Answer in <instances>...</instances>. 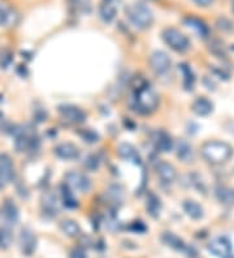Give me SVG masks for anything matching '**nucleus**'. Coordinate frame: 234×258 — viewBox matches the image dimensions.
Masks as SVG:
<instances>
[{"instance_id":"nucleus-38","label":"nucleus","mask_w":234,"mask_h":258,"mask_svg":"<svg viewBox=\"0 0 234 258\" xmlns=\"http://www.w3.org/2000/svg\"><path fill=\"white\" fill-rule=\"evenodd\" d=\"M8 184V181L5 180V178H4L3 175H1V172H0V188H3V186H5Z\"/></svg>"},{"instance_id":"nucleus-21","label":"nucleus","mask_w":234,"mask_h":258,"mask_svg":"<svg viewBox=\"0 0 234 258\" xmlns=\"http://www.w3.org/2000/svg\"><path fill=\"white\" fill-rule=\"evenodd\" d=\"M42 204H43V209H45L47 213L55 215V214H57V211H59V202H57L56 196L53 193L47 192L46 194H43Z\"/></svg>"},{"instance_id":"nucleus-22","label":"nucleus","mask_w":234,"mask_h":258,"mask_svg":"<svg viewBox=\"0 0 234 258\" xmlns=\"http://www.w3.org/2000/svg\"><path fill=\"white\" fill-rule=\"evenodd\" d=\"M61 231L69 237H76L81 233V227L76 220L73 219H63L60 222Z\"/></svg>"},{"instance_id":"nucleus-31","label":"nucleus","mask_w":234,"mask_h":258,"mask_svg":"<svg viewBox=\"0 0 234 258\" xmlns=\"http://www.w3.org/2000/svg\"><path fill=\"white\" fill-rule=\"evenodd\" d=\"M79 134H81V137H82L83 140L87 141V142H96L99 138V136L96 134V133L94 132V130H91V129H83V130H81L79 132Z\"/></svg>"},{"instance_id":"nucleus-36","label":"nucleus","mask_w":234,"mask_h":258,"mask_svg":"<svg viewBox=\"0 0 234 258\" xmlns=\"http://www.w3.org/2000/svg\"><path fill=\"white\" fill-rule=\"evenodd\" d=\"M217 25H219L220 29H223V30H232V29H233V26H232L233 24H232L231 21H229V20H227V19L219 20Z\"/></svg>"},{"instance_id":"nucleus-9","label":"nucleus","mask_w":234,"mask_h":258,"mask_svg":"<svg viewBox=\"0 0 234 258\" xmlns=\"http://www.w3.org/2000/svg\"><path fill=\"white\" fill-rule=\"evenodd\" d=\"M20 247L23 255L31 256L37 248V237L30 228H23L20 233Z\"/></svg>"},{"instance_id":"nucleus-8","label":"nucleus","mask_w":234,"mask_h":258,"mask_svg":"<svg viewBox=\"0 0 234 258\" xmlns=\"http://www.w3.org/2000/svg\"><path fill=\"white\" fill-rule=\"evenodd\" d=\"M59 112L67 122L73 123V124H81L86 120V114L79 107L72 106V104L60 106L59 107Z\"/></svg>"},{"instance_id":"nucleus-27","label":"nucleus","mask_w":234,"mask_h":258,"mask_svg":"<svg viewBox=\"0 0 234 258\" xmlns=\"http://www.w3.org/2000/svg\"><path fill=\"white\" fill-rule=\"evenodd\" d=\"M146 206H147L148 213L151 214L154 218H156V216L160 214V210H162V204H160V200H159V198L156 197L154 193H148L147 204H146Z\"/></svg>"},{"instance_id":"nucleus-11","label":"nucleus","mask_w":234,"mask_h":258,"mask_svg":"<svg viewBox=\"0 0 234 258\" xmlns=\"http://www.w3.org/2000/svg\"><path fill=\"white\" fill-rule=\"evenodd\" d=\"M0 218L7 224H15L19 220V209L17 206L11 201L7 200L4 202V205L0 209Z\"/></svg>"},{"instance_id":"nucleus-19","label":"nucleus","mask_w":234,"mask_h":258,"mask_svg":"<svg viewBox=\"0 0 234 258\" xmlns=\"http://www.w3.org/2000/svg\"><path fill=\"white\" fill-rule=\"evenodd\" d=\"M0 172L8 182L13 179V175H15L13 163H12V159L7 154H0Z\"/></svg>"},{"instance_id":"nucleus-30","label":"nucleus","mask_w":234,"mask_h":258,"mask_svg":"<svg viewBox=\"0 0 234 258\" xmlns=\"http://www.w3.org/2000/svg\"><path fill=\"white\" fill-rule=\"evenodd\" d=\"M83 166L89 170V171H95L96 168L99 167V159L98 156L94 155V154H90V155L86 156V159L83 162Z\"/></svg>"},{"instance_id":"nucleus-26","label":"nucleus","mask_w":234,"mask_h":258,"mask_svg":"<svg viewBox=\"0 0 234 258\" xmlns=\"http://www.w3.org/2000/svg\"><path fill=\"white\" fill-rule=\"evenodd\" d=\"M13 243V232L9 227H0V249H8Z\"/></svg>"},{"instance_id":"nucleus-5","label":"nucleus","mask_w":234,"mask_h":258,"mask_svg":"<svg viewBox=\"0 0 234 258\" xmlns=\"http://www.w3.org/2000/svg\"><path fill=\"white\" fill-rule=\"evenodd\" d=\"M207 249L212 255L219 258H234L232 244L225 236H219V237L212 239L207 244Z\"/></svg>"},{"instance_id":"nucleus-25","label":"nucleus","mask_w":234,"mask_h":258,"mask_svg":"<svg viewBox=\"0 0 234 258\" xmlns=\"http://www.w3.org/2000/svg\"><path fill=\"white\" fill-rule=\"evenodd\" d=\"M156 146L162 153H168L173 149V141L168 136L165 132H160L158 134V140H156Z\"/></svg>"},{"instance_id":"nucleus-2","label":"nucleus","mask_w":234,"mask_h":258,"mask_svg":"<svg viewBox=\"0 0 234 258\" xmlns=\"http://www.w3.org/2000/svg\"><path fill=\"white\" fill-rule=\"evenodd\" d=\"M159 106V95L156 91L146 85L140 90L134 91V107L140 114H151Z\"/></svg>"},{"instance_id":"nucleus-29","label":"nucleus","mask_w":234,"mask_h":258,"mask_svg":"<svg viewBox=\"0 0 234 258\" xmlns=\"http://www.w3.org/2000/svg\"><path fill=\"white\" fill-rule=\"evenodd\" d=\"M181 72L184 76V85L187 90H193L194 82H195V77L193 75V71L190 69V67H187L186 64H181Z\"/></svg>"},{"instance_id":"nucleus-18","label":"nucleus","mask_w":234,"mask_h":258,"mask_svg":"<svg viewBox=\"0 0 234 258\" xmlns=\"http://www.w3.org/2000/svg\"><path fill=\"white\" fill-rule=\"evenodd\" d=\"M191 108H193L194 114H196L198 116H207V115H210L212 112L213 104H212L211 101H208L207 98L200 97V98L194 101Z\"/></svg>"},{"instance_id":"nucleus-28","label":"nucleus","mask_w":234,"mask_h":258,"mask_svg":"<svg viewBox=\"0 0 234 258\" xmlns=\"http://www.w3.org/2000/svg\"><path fill=\"white\" fill-rule=\"evenodd\" d=\"M61 196H63V202H64V205L67 206V207L74 209V207L78 206V201H77V198L74 197L72 189H70L68 185L61 189Z\"/></svg>"},{"instance_id":"nucleus-33","label":"nucleus","mask_w":234,"mask_h":258,"mask_svg":"<svg viewBox=\"0 0 234 258\" xmlns=\"http://www.w3.org/2000/svg\"><path fill=\"white\" fill-rule=\"evenodd\" d=\"M110 196H114V201H121L122 200V189L117 185L111 186Z\"/></svg>"},{"instance_id":"nucleus-34","label":"nucleus","mask_w":234,"mask_h":258,"mask_svg":"<svg viewBox=\"0 0 234 258\" xmlns=\"http://www.w3.org/2000/svg\"><path fill=\"white\" fill-rule=\"evenodd\" d=\"M77 5L79 7V9L82 12H86V13H89V12L91 11V1L90 0H76Z\"/></svg>"},{"instance_id":"nucleus-20","label":"nucleus","mask_w":234,"mask_h":258,"mask_svg":"<svg viewBox=\"0 0 234 258\" xmlns=\"http://www.w3.org/2000/svg\"><path fill=\"white\" fill-rule=\"evenodd\" d=\"M216 197L224 205H234V189L229 186H217Z\"/></svg>"},{"instance_id":"nucleus-39","label":"nucleus","mask_w":234,"mask_h":258,"mask_svg":"<svg viewBox=\"0 0 234 258\" xmlns=\"http://www.w3.org/2000/svg\"><path fill=\"white\" fill-rule=\"evenodd\" d=\"M232 9H233V13H234V0H233V5H232Z\"/></svg>"},{"instance_id":"nucleus-12","label":"nucleus","mask_w":234,"mask_h":258,"mask_svg":"<svg viewBox=\"0 0 234 258\" xmlns=\"http://www.w3.org/2000/svg\"><path fill=\"white\" fill-rule=\"evenodd\" d=\"M55 154H56L60 159L73 160L77 159L79 156V150L76 145L70 144V142H64V144H60L59 146H56Z\"/></svg>"},{"instance_id":"nucleus-13","label":"nucleus","mask_w":234,"mask_h":258,"mask_svg":"<svg viewBox=\"0 0 234 258\" xmlns=\"http://www.w3.org/2000/svg\"><path fill=\"white\" fill-rule=\"evenodd\" d=\"M156 172H158V176L160 178V180L166 182V184H170V182H173L177 179L176 168L170 163H166V162H159L158 166H156Z\"/></svg>"},{"instance_id":"nucleus-10","label":"nucleus","mask_w":234,"mask_h":258,"mask_svg":"<svg viewBox=\"0 0 234 258\" xmlns=\"http://www.w3.org/2000/svg\"><path fill=\"white\" fill-rule=\"evenodd\" d=\"M19 21V15L17 12L13 11L7 4L0 3V26L9 27L16 25Z\"/></svg>"},{"instance_id":"nucleus-14","label":"nucleus","mask_w":234,"mask_h":258,"mask_svg":"<svg viewBox=\"0 0 234 258\" xmlns=\"http://www.w3.org/2000/svg\"><path fill=\"white\" fill-rule=\"evenodd\" d=\"M176 155L180 160L185 162V163H190L194 160V150L193 146L187 142L186 140H180L176 144Z\"/></svg>"},{"instance_id":"nucleus-32","label":"nucleus","mask_w":234,"mask_h":258,"mask_svg":"<svg viewBox=\"0 0 234 258\" xmlns=\"http://www.w3.org/2000/svg\"><path fill=\"white\" fill-rule=\"evenodd\" d=\"M29 146H30V140H29V137L26 136L17 137V140H16V149H17L19 152H25Z\"/></svg>"},{"instance_id":"nucleus-4","label":"nucleus","mask_w":234,"mask_h":258,"mask_svg":"<svg viewBox=\"0 0 234 258\" xmlns=\"http://www.w3.org/2000/svg\"><path fill=\"white\" fill-rule=\"evenodd\" d=\"M163 39L176 52H186L190 49V39L174 27H166L163 31Z\"/></svg>"},{"instance_id":"nucleus-40","label":"nucleus","mask_w":234,"mask_h":258,"mask_svg":"<svg viewBox=\"0 0 234 258\" xmlns=\"http://www.w3.org/2000/svg\"><path fill=\"white\" fill-rule=\"evenodd\" d=\"M106 1H111V0H106Z\"/></svg>"},{"instance_id":"nucleus-1","label":"nucleus","mask_w":234,"mask_h":258,"mask_svg":"<svg viewBox=\"0 0 234 258\" xmlns=\"http://www.w3.org/2000/svg\"><path fill=\"white\" fill-rule=\"evenodd\" d=\"M200 154L211 164H223L233 155V148L223 141H208L200 149Z\"/></svg>"},{"instance_id":"nucleus-17","label":"nucleus","mask_w":234,"mask_h":258,"mask_svg":"<svg viewBox=\"0 0 234 258\" xmlns=\"http://www.w3.org/2000/svg\"><path fill=\"white\" fill-rule=\"evenodd\" d=\"M118 155L125 160H130L134 163H140V156L137 152V149L130 144H121L118 146Z\"/></svg>"},{"instance_id":"nucleus-16","label":"nucleus","mask_w":234,"mask_h":258,"mask_svg":"<svg viewBox=\"0 0 234 258\" xmlns=\"http://www.w3.org/2000/svg\"><path fill=\"white\" fill-rule=\"evenodd\" d=\"M184 24H185V26L191 29L198 37L206 38L208 35L207 25H206L202 20L195 19V17H186V19L184 20Z\"/></svg>"},{"instance_id":"nucleus-37","label":"nucleus","mask_w":234,"mask_h":258,"mask_svg":"<svg viewBox=\"0 0 234 258\" xmlns=\"http://www.w3.org/2000/svg\"><path fill=\"white\" fill-rule=\"evenodd\" d=\"M198 5H202V7H208L210 4H212L213 0H194Z\"/></svg>"},{"instance_id":"nucleus-7","label":"nucleus","mask_w":234,"mask_h":258,"mask_svg":"<svg viewBox=\"0 0 234 258\" xmlns=\"http://www.w3.org/2000/svg\"><path fill=\"white\" fill-rule=\"evenodd\" d=\"M150 65H151L152 71L156 75L163 76V75H166L169 72L172 61H170V57L168 56L166 52H164V51H155L150 56Z\"/></svg>"},{"instance_id":"nucleus-3","label":"nucleus","mask_w":234,"mask_h":258,"mask_svg":"<svg viewBox=\"0 0 234 258\" xmlns=\"http://www.w3.org/2000/svg\"><path fill=\"white\" fill-rule=\"evenodd\" d=\"M126 16L130 23L138 29H147L154 23V13L147 5L142 3H134L126 8Z\"/></svg>"},{"instance_id":"nucleus-24","label":"nucleus","mask_w":234,"mask_h":258,"mask_svg":"<svg viewBox=\"0 0 234 258\" xmlns=\"http://www.w3.org/2000/svg\"><path fill=\"white\" fill-rule=\"evenodd\" d=\"M99 15L104 23H112L116 17V7L111 1H104L99 7Z\"/></svg>"},{"instance_id":"nucleus-6","label":"nucleus","mask_w":234,"mask_h":258,"mask_svg":"<svg viewBox=\"0 0 234 258\" xmlns=\"http://www.w3.org/2000/svg\"><path fill=\"white\" fill-rule=\"evenodd\" d=\"M65 184L72 190L79 193H86L91 189V180L85 174L77 171H69L65 175Z\"/></svg>"},{"instance_id":"nucleus-23","label":"nucleus","mask_w":234,"mask_h":258,"mask_svg":"<svg viewBox=\"0 0 234 258\" xmlns=\"http://www.w3.org/2000/svg\"><path fill=\"white\" fill-rule=\"evenodd\" d=\"M184 210L185 213L191 218V219H200L203 216V209L198 202L193 201V200H186L184 202Z\"/></svg>"},{"instance_id":"nucleus-15","label":"nucleus","mask_w":234,"mask_h":258,"mask_svg":"<svg viewBox=\"0 0 234 258\" xmlns=\"http://www.w3.org/2000/svg\"><path fill=\"white\" fill-rule=\"evenodd\" d=\"M162 240L164 241V244H166L168 247L173 248L176 251L180 252H185V253H189L191 251V248H189L184 243V240L180 239L178 236H176L172 232H164L162 236Z\"/></svg>"},{"instance_id":"nucleus-35","label":"nucleus","mask_w":234,"mask_h":258,"mask_svg":"<svg viewBox=\"0 0 234 258\" xmlns=\"http://www.w3.org/2000/svg\"><path fill=\"white\" fill-rule=\"evenodd\" d=\"M69 257L70 258H87V256H86V252L83 251L82 248H74V249H72V252H70Z\"/></svg>"}]
</instances>
